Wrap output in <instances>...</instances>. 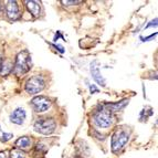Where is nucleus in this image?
<instances>
[{"label": "nucleus", "instance_id": "ddd939ff", "mask_svg": "<svg viewBox=\"0 0 158 158\" xmlns=\"http://www.w3.org/2000/svg\"><path fill=\"white\" fill-rule=\"evenodd\" d=\"M16 146L20 150L24 149V148H28L29 146H31V139L28 136H22L16 142Z\"/></svg>", "mask_w": 158, "mask_h": 158}, {"label": "nucleus", "instance_id": "f03ea898", "mask_svg": "<svg viewBox=\"0 0 158 158\" xmlns=\"http://www.w3.org/2000/svg\"><path fill=\"white\" fill-rule=\"evenodd\" d=\"M31 69V56L28 50H23L16 58V62L13 64V70L17 75H22Z\"/></svg>", "mask_w": 158, "mask_h": 158}, {"label": "nucleus", "instance_id": "a211bd4d", "mask_svg": "<svg viewBox=\"0 0 158 158\" xmlns=\"http://www.w3.org/2000/svg\"><path fill=\"white\" fill-rule=\"evenodd\" d=\"M62 3L66 6H71V5H75V3H81V1H62Z\"/></svg>", "mask_w": 158, "mask_h": 158}, {"label": "nucleus", "instance_id": "1a4fd4ad", "mask_svg": "<svg viewBox=\"0 0 158 158\" xmlns=\"http://www.w3.org/2000/svg\"><path fill=\"white\" fill-rule=\"evenodd\" d=\"M26 116H27V114H26V111H24L23 108L18 107V108H16L12 113H11L10 121L17 125H21V124H23L24 119H26Z\"/></svg>", "mask_w": 158, "mask_h": 158}, {"label": "nucleus", "instance_id": "f257e3e1", "mask_svg": "<svg viewBox=\"0 0 158 158\" xmlns=\"http://www.w3.org/2000/svg\"><path fill=\"white\" fill-rule=\"evenodd\" d=\"M129 135H131V131L128 129V127H119L116 129L112 135L111 139V148L113 153H118L124 148L129 139Z\"/></svg>", "mask_w": 158, "mask_h": 158}, {"label": "nucleus", "instance_id": "aec40b11", "mask_svg": "<svg viewBox=\"0 0 158 158\" xmlns=\"http://www.w3.org/2000/svg\"><path fill=\"white\" fill-rule=\"evenodd\" d=\"M0 158H6V153H5V152H0Z\"/></svg>", "mask_w": 158, "mask_h": 158}, {"label": "nucleus", "instance_id": "0eeeda50", "mask_svg": "<svg viewBox=\"0 0 158 158\" xmlns=\"http://www.w3.org/2000/svg\"><path fill=\"white\" fill-rule=\"evenodd\" d=\"M6 13L10 20H17L20 17V8L17 1L10 0L6 5Z\"/></svg>", "mask_w": 158, "mask_h": 158}, {"label": "nucleus", "instance_id": "7ed1b4c3", "mask_svg": "<svg viewBox=\"0 0 158 158\" xmlns=\"http://www.w3.org/2000/svg\"><path fill=\"white\" fill-rule=\"evenodd\" d=\"M34 131L42 135H51L56 128V123L52 117H41L33 124Z\"/></svg>", "mask_w": 158, "mask_h": 158}, {"label": "nucleus", "instance_id": "f8f14e48", "mask_svg": "<svg viewBox=\"0 0 158 158\" xmlns=\"http://www.w3.org/2000/svg\"><path fill=\"white\" fill-rule=\"evenodd\" d=\"M26 6L27 9L31 13L33 17H39L40 15V5L37 1H33V0H30V1H26Z\"/></svg>", "mask_w": 158, "mask_h": 158}, {"label": "nucleus", "instance_id": "6e6552de", "mask_svg": "<svg viewBox=\"0 0 158 158\" xmlns=\"http://www.w3.org/2000/svg\"><path fill=\"white\" fill-rule=\"evenodd\" d=\"M91 74H92V77L98 82V84H101L102 86H105L106 82L104 80V77H102L100 71V68H98V61H93L91 63Z\"/></svg>", "mask_w": 158, "mask_h": 158}, {"label": "nucleus", "instance_id": "9b49d317", "mask_svg": "<svg viewBox=\"0 0 158 158\" xmlns=\"http://www.w3.org/2000/svg\"><path fill=\"white\" fill-rule=\"evenodd\" d=\"M12 70H13V63L9 59H5V60L0 61V75L1 77L8 75Z\"/></svg>", "mask_w": 158, "mask_h": 158}, {"label": "nucleus", "instance_id": "412c9836", "mask_svg": "<svg viewBox=\"0 0 158 158\" xmlns=\"http://www.w3.org/2000/svg\"><path fill=\"white\" fill-rule=\"evenodd\" d=\"M2 8H3V7H2V5H1V2H0V13L2 12Z\"/></svg>", "mask_w": 158, "mask_h": 158}, {"label": "nucleus", "instance_id": "20e7f679", "mask_svg": "<svg viewBox=\"0 0 158 158\" xmlns=\"http://www.w3.org/2000/svg\"><path fill=\"white\" fill-rule=\"evenodd\" d=\"M112 113L104 106H101V108L96 110L93 114V122L100 128H107L112 125Z\"/></svg>", "mask_w": 158, "mask_h": 158}, {"label": "nucleus", "instance_id": "dca6fc26", "mask_svg": "<svg viewBox=\"0 0 158 158\" xmlns=\"http://www.w3.org/2000/svg\"><path fill=\"white\" fill-rule=\"evenodd\" d=\"M156 35H157V33H155V34H152V35H150V37H147V38H140V40H142L143 42H145V41H149L150 39H154V38L156 37Z\"/></svg>", "mask_w": 158, "mask_h": 158}, {"label": "nucleus", "instance_id": "423d86ee", "mask_svg": "<svg viewBox=\"0 0 158 158\" xmlns=\"http://www.w3.org/2000/svg\"><path fill=\"white\" fill-rule=\"evenodd\" d=\"M31 106L37 113H43L51 107V101L45 96L39 95L31 101Z\"/></svg>", "mask_w": 158, "mask_h": 158}, {"label": "nucleus", "instance_id": "2eb2a0df", "mask_svg": "<svg viewBox=\"0 0 158 158\" xmlns=\"http://www.w3.org/2000/svg\"><path fill=\"white\" fill-rule=\"evenodd\" d=\"M12 137H13V134L2 132V129H1V127H0V142L6 143V142H8V140H10Z\"/></svg>", "mask_w": 158, "mask_h": 158}, {"label": "nucleus", "instance_id": "f3484780", "mask_svg": "<svg viewBox=\"0 0 158 158\" xmlns=\"http://www.w3.org/2000/svg\"><path fill=\"white\" fill-rule=\"evenodd\" d=\"M150 27H157V18H156L155 20H153V21H150V23H148L147 26H146V29L150 28Z\"/></svg>", "mask_w": 158, "mask_h": 158}, {"label": "nucleus", "instance_id": "9d476101", "mask_svg": "<svg viewBox=\"0 0 158 158\" xmlns=\"http://www.w3.org/2000/svg\"><path fill=\"white\" fill-rule=\"evenodd\" d=\"M127 104H128V100L125 98V100H122V101H119V102H116V103H107V104H103V106H104L105 108H107L111 113H113V112L121 111L122 108H124Z\"/></svg>", "mask_w": 158, "mask_h": 158}, {"label": "nucleus", "instance_id": "4468645a", "mask_svg": "<svg viewBox=\"0 0 158 158\" xmlns=\"http://www.w3.org/2000/svg\"><path fill=\"white\" fill-rule=\"evenodd\" d=\"M10 157L11 158H26V155L22 150L18 149V148H15L10 152Z\"/></svg>", "mask_w": 158, "mask_h": 158}, {"label": "nucleus", "instance_id": "4be33fe9", "mask_svg": "<svg viewBox=\"0 0 158 158\" xmlns=\"http://www.w3.org/2000/svg\"><path fill=\"white\" fill-rule=\"evenodd\" d=\"M73 158H83V157H81V156H75V157H73Z\"/></svg>", "mask_w": 158, "mask_h": 158}, {"label": "nucleus", "instance_id": "39448f33", "mask_svg": "<svg viewBox=\"0 0 158 158\" xmlns=\"http://www.w3.org/2000/svg\"><path fill=\"white\" fill-rule=\"evenodd\" d=\"M45 87V80L42 75H33L26 82L24 89L29 94H38Z\"/></svg>", "mask_w": 158, "mask_h": 158}, {"label": "nucleus", "instance_id": "6ab92c4d", "mask_svg": "<svg viewBox=\"0 0 158 158\" xmlns=\"http://www.w3.org/2000/svg\"><path fill=\"white\" fill-rule=\"evenodd\" d=\"M90 90H91V92H92V93H93V92H95V93H98V90L94 86V85H91V86H90Z\"/></svg>", "mask_w": 158, "mask_h": 158}]
</instances>
